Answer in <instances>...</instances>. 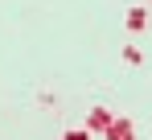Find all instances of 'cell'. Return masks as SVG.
<instances>
[{
	"mask_svg": "<svg viewBox=\"0 0 152 140\" xmlns=\"http://www.w3.org/2000/svg\"><path fill=\"white\" fill-rule=\"evenodd\" d=\"M127 29H132V33H144V29H148V13H144V8H132V13H127Z\"/></svg>",
	"mask_w": 152,
	"mask_h": 140,
	"instance_id": "cell-1",
	"label": "cell"
},
{
	"mask_svg": "<svg viewBox=\"0 0 152 140\" xmlns=\"http://www.w3.org/2000/svg\"><path fill=\"white\" fill-rule=\"evenodd\" d=\"M124 62H127V66H140V62H144L140 46H124Z\"/></svg>",
	"mask_w": 152,
	"mask_h": 140,
	"instance_id": "cell-3",
	"label": "cell"
},
{
	"mask_svg": "<svg viewBox=\"0 0 152 140\" xmlns=\"http://www.w3.org/2000/svg\"><path fill=\"white\" fill-rule=\"evenodd\" d=\"M107 140H132V128H127V119H115V124H107Z\"/></svg>",
	"mask_w": 152,
	"mask_h": 140,
	"instance_id": "cell-2",
	"label": "cell"
},
{
	"mask_svg": "<svg viewBox=\"0 0 152 140\" xmlns=\"http://www.w3.org/2000/svg\"><path fill=\"white\" fill-rule=\"evenodd\" d=\"M66 140H91L86 132H66Z\"/></svg>",
	"mask_w": 152,
	"mask_h": 140,
	"instance_id": "cell-4",
	"label": "cell"
}]
</instances>
